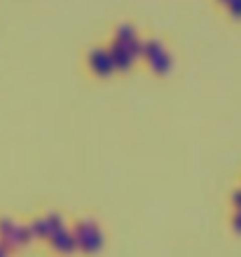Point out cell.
I'll return each mask as SVG.
<instances>
[{
	"label": "cell",
	"mask_w": 241,
	"mask_h": 257,
	"mask_svg": "<svg viewBox=\"0 0 241 257\" xmlns=\"http://www.w3.org/2000/svg\"><path fill=\"white\" fill-rule=\"evenodd\" d=\"M92 66H94V70L99 75H106L113 70V61H110V56H108V52H103V49H99V52H94L92 54Z\"/></svg>",
	"instance_id": "obj_1"
},
{
	"label": "cell",
	"mask_w": 241,
	"mask_h": 257,
	"mask_svg": "<svg viewBox=\"0 0 241 257\" xmlns=\"http://www.w3.org/2000/svg\"><path fill=\"white\" fill-rule=\"evenodd\" d=\"M108 56H110V61H113V66L117 68H129V63H131V56L124 52V49L115 42L113 47H110V52H108Z\"/></svg>",
	"instance_id": "obj_2"
},
{
	"label": "cell",
	"mask_w": 241,
	"mask_h": 257,
	"mask_svg": "<svg viewBox=\"0 0 241 257\" xmlns=\"http://www.w3.org/2000/svg\"><path fill=\"white\" fill-rule=\"evenodd\" d=\"M152 68L157 70V73H167V70H169V56L164 54V52H162L159 56H154V59H152Z\"/></svg>",
	"instance_id": "obj_3"
},
{
	"label": "cell",
	"mask_w": 241,
	"mask_h": 257,
	"mask_svg": "<svg viewBox=\"0 0 241 257\" xmlns=\"http://www.w3.org/2000/svg\"><path fill=\"white\" fill-rule=\"evenodd\" d=\"M129 40H136L131 26H120V31H117V42H129Z\"/></svg>",
	"instance_id": "obj_4"
},
{
	"label": "cell",
	"mask_w": 241,
	"mask_h": 257,
	"mask_svg": "<svg viewBox=\"0 0 241 257\" xmlns=\"http://www.w3.org/2000/svg\"><path fill=\"white\" fill-rule=\"evenodd\" d=\"M143 54H147V56H159L162 54V45L159 42H147V45H143Z\"/></svg>",
	"instance_id": "obj_5"
},
{
	"label": "cell",
	"mask_w": 241,
	"mask_h": 257,
	"mask_svg": "<svg viewBox=\"0 0 241 257\" xmlns=\"http://www.w3.org/2000/svg\"><path fill=\"white\" fill-rule=\"evenodd\" d=\"M229 5H232V12L241 17V0H229Z\"/></svg>",
	"instance_id": "obj_6"
}]
</instances>
